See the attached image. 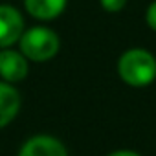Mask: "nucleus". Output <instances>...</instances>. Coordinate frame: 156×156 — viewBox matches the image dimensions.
I'll list each match as a JSON object with an SVG mask.
<instances>
[{"instance_id": "4", "label": "nucleus", "mask_w": 156, "mask_h": 156, "mask_svg": "<svg viewBox=\"0 0 156 156\" xmlns=\"http://www.w3.org/2000/svg\"><path fill=\"white\" fill-rule=\"evenodd\" d=\"M30 70V61L24 57L22 51L11 50V48H2L0 50V77L2 81L8 83H19L26 79Z\"/></svg>"}, {"instance_id": "6", "label": "nucleus", "mask_w": 156, "mask_h": 156, "mask_svg": "<svg viewBox=\"0 0 156 156\" xmlns=\"http://www.w3.org/2000/svg\"><path fill=\"white\" fill-rule=\"evenodd\" d=\"M20 103L22 99L19 90L8 81H0V129L9 125L17 118Z\"/></svg>"}, {"instance_id": "2", "label": "nucleus", "mask_w": 156, "mask_h": 156, "mask_svg": "<svg viewBox=\"0 0 156 156\" xmlns=\"http://www.w3.org/2000/svg\"><path fill=\"white\" fill-rule=\"evenodd\" d=\"M19 46L28 61L46 62L57 55L61 48V39L51 28L33 26L30 30H24L19 39Z\"/></svg>"}, {"instance_id": "1", "label": "nucleus", "mask_w": 156, "mask_h": 156, "mask_svg": "<svg viewBox=\"0 0 156 156\" xmlns=\"http://www.w3.org/2000/svg\"><path fill=\"white\" fill-rule=\"evenodd\" d=\"M118 75L129 87H147L156 79V57L143 48H130L118 61Z\"/></svg>"}, {"instance_id": "7", "label": "nucleus", "mask_w": 156, "mask_h": 156, "mask_svg": "<svg viewBox=\"0 0 156 156\" xmlns=\"http://www.w3.org/2000/svg\"><path fill=\"white\" fill-rule=\"evenodd\" d=\"M66 2L68 0H24V8L33 19L50 22L62 15Z\"/></svg>"}, {"instance_id": "5", "label": "nucleus", "mask_w": 156, "mask_h": 156, "mask_svg": "<svg viewBox=\"0 0 156 156\" xmlns=\"http://www.w3.org/2000/svg\"><path fill=\"white\" fill-rule=\"evenodd\" d=\"M17 156H68V151L57 138L48 134H37L24 141Z\"/></svg>"}, {"instance_id": "8", "label": "nucleus", "mask_w": 156, "mask_h": 156, "mask_svg": "<svg viewBox=\"0 0 156 156\" xmlns=\"http://www.w3.org/2000/svg\"><path fill=\"white\" fill-rule=\"evenodd\" d=\"M99 4L105 11L116 13V11H121L127 6V0H99Z\"/></svg>"}, {"instance_id": "3", "label": "nucleus", "mask_w": 156, "mask_h": 156, "mask_svg": "<svg viewBox=\"0 0 156 156\" xmlns=\"http://www.w3.org/2000/svg\"><path fill=\"white\" fill-rule=\"evenodd\" d=\"M24 30L26 28L22 13L13 6L0 4V50L19 42Z\"/></svg>"}, {"instance_id": "9", "label": "nucleus", "mask_w": 156, "mask_h": 156, "mask_svg": "<svg viewBox=\"0 0 156 156\" xmlns=\"http://www.w3.org/2000/svg\"><path fill=\"white\" fill-rule=\"evenodd\" d=\"M145 22L152 31H156V0L149 4V8L145 11Z\"/></svg>"}, {"instance_id": "10", "label": "nucleus", "mask_w": 156, "mask_h": 156, "mask_svg": "<svg viewBox=\"0 0 156 156\" xmlns=\"http://www.w3.org/2000/svg\"><path fill=\"white\" fill-rule=\"evenodd\" d=\"M107 156H141V154H138L136 151H130V149H118V151H114Z\"/></svg>"}]
</instances>
